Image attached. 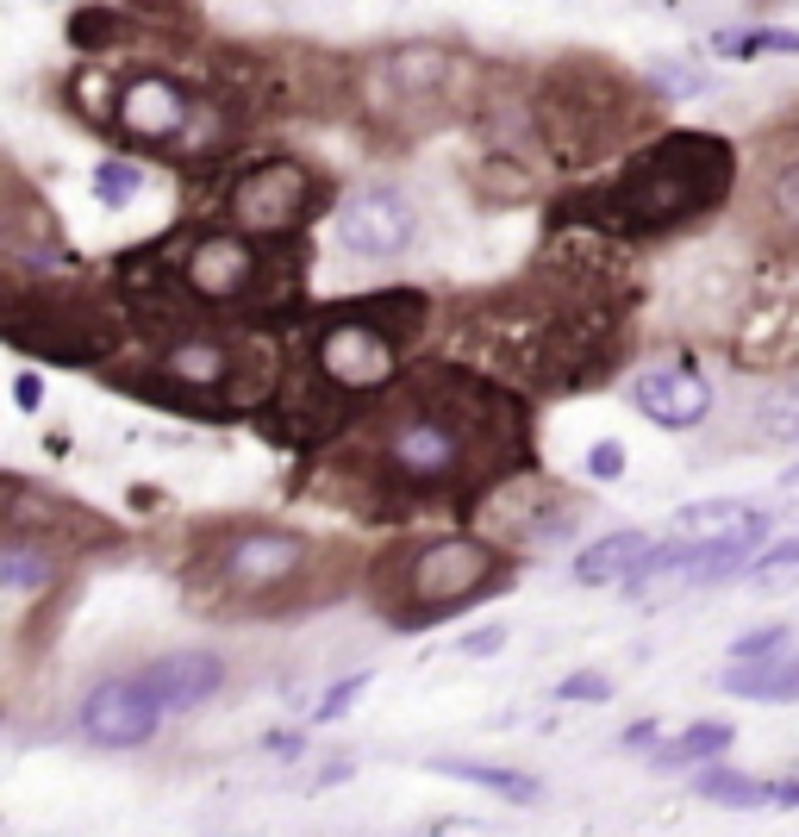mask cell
<instances>
[{"mask_svg":"<svg viewBox=\"0 0 799 837\" xmlns=\"http://www.w3.org/2000/svg\"><path fill=\"white\" fill-rule=\"evenodd\" d=\"M731 144L712 132H668L663 144H650L644 156H631V169H619L612 188L581 200V219H593L600 232L619 238H663L687 219L712 213L731 195Z\"/></svg>","mask_w":799,"mask_h":837,"instance_id":"obj_1","label":"cell"},{"mask_svg":"<svg viewBox=\"0 0 799 837\" xmlns=\"http://www.w3.org/2000/svg\"><path fill=\"white\" fill-rule=\"evenodd\" d=\"M475 419L468 407H450V400H412L407 412L393 407L381 419V475L393 487H412V494H437V487H463L468 469H475Z\"/></svg>","mask_w":799,"mask_h":837,"instance_id":"obj_2","label":"cell"},{"mask_svg":"<svg viewBox=\"0 0 799 837\" xmlns=\"http://www.w3.org/2000/svg\"><path fill=\"white\" fill-rule=\"evenodd\" d=\"M425 319V300L419 294H381V300H356L319 331L312 344V370L332 375L344 394H369L388 388L393 370H400V344Z\"/></svg>","mask_w":799,"mask_h":837,"instance_id":"obj_3","label":"cell"},{"mask_svg":"<svg viewBox=\"0 0 799 837\" xmlns=\"http://www.w3.org/2000/svg\"><path fill=\"white\" fill-rule=\"evenodd\" d=\"M493 575H500V557L475 538H450V544H425L407 563V601L412 613H393L400 631H419V625H437L444 613H463V601L488 594Z\"/></svg>","mask_w":799,"mask_h":837,"instance_id":"obj_4","label":"cell"},{"mask_svg":"<svg viewBox=\"0 0 799 837\" xmlns=\"http://www.w3.org/2000/svg\"><path fill=\"white\" fill-rule=\"evenodd\" d=\"M312 200H319V181L300 163L275 156V163H256L251 176L232 188V219L244 232H288V225H300L312 213Z\"/></svg>","mask_w":799,"mask_h":837,"instance_id":"obj_5","label":"cell"},{"mask_svg":"<svg viewBox=\"0 0 799 837\" xmlns=\"http://www.w3.org/2000/svg\"><path fill=\"white\" fill-rule=\"evenodd\" d=\"M412 200L400 188H363L337 207V244L356 256V263H388L412 244Z\"/></svg>","mask_w":799,"mask_h":837,"instance_id":"obj_6","label":"cell"},{"mask_svg":"<svg viewBox=\"0 0 799 837\" xmlns=\"http://www.w3.org/2000/svg\"><path fill=\"white\" fill-rule=\"evenodd\" d=\"M156 725H163V706L144 694L137 675H125V682H100L95 694L81 701V738L107 744V750H137V744H151Z\"/></svg>","mask_w":799,"mask_h":837,"instance_id":"obj_7","label":"cell"},{"mask_svg":"<svg viewBox=\"0 0 799 837\" xmlns=\"http://www.w3.org/2000/svg\"><path fill=\"white\" fill-rule=\"evenodd\" d=\"M631 400H637V412H644L650 426L687 431L712 412V382L693 363H656V370H644L631 382Z\"/></svg>","mask_w":799,"mask_h":837,"instance_id":"obj_8","label":"cell"},{"mask_svg":"<svg viewBox=\"0 0 799 837\" xmlns=\"http://www.w3.org/2000/svg\"><path fill=\"white\" fill-rule=\"evenodd\" d=\"M263 269H269V256H256V244H244V238H200L181 256V275L200 300H244Z\"/></svg>","mask_w":799,"mask_h":837,"instance_id":"obj_9","label":"cell"},{"mask_svg":"<svg viewBox=\"0 0 799 837\" xmlns=\"http://www.w3.org/2000/svg\"><path fill=\"white\" fill-rule=\"evenodd\" d=\"M307 569V544L288 538V531H237L225 557H219V575L244 594H263V587H281L288 575Z\"/></svg>","mask_w":799,"mask_h":837,"instance_id":"obj_10","label":"cell"},{"mask_svg":"<svg viewBox=\"0 0 799 837\" xmlns=\"http://www.w3.org/2000/svg\"><path fill=\"white\" fill-rule=\"evenodd\" d=\"M344 412H351V394L337 388L332 375L312 370L307 382H293V388L281 394L275 431H281V438H293V444H319V438H332V431L344 426Z\"/></svg>","mask_w":799,"mask_h":837,"instance_id":"obj_11","label":"cell"},{"mask_svg":"<svg viewBox=\"0 0 799 837\" xmlns=\"http://www.w3.org/2000/svg\"><path fill=\"white\" fill-rule=\"evenodd\" d=\"M137 682H144V694H151L163 713H188V706H200L207 694H219L225 662L207 657V650H181V657H156L151 669H137Z\"/></svg>","mask_w":799,"mask_h":837,"instance_id":"obj_12","label":"cell"},{"mask_svg":"<svg viewBox=\"0 0 799 837\" xmlns=\"http://www.w3.org/2000/svg\"><path fill=\"white\" fill-rule=\"evenodd\" d=\"M119 119H125L137 137H169V132L188 125V95L163 76H137L132 88H125V100H119Z\"/></svg>","mask_w":799,"mask_h":837,"instance_id":"obj_13","label":"cell"},{"mask_svg":"<svg viewBox=\"0 0 799 837\" xmlns=\"http://www.w3.org/2000/svg\"><path fill=\"white\" fill-rule=\"evenodd\" d=\"M675 531H681V538H700V544H750V550H762V538H768V513H750V507H737V500H712V507H687L681 519H675Z\"/></svg>","mask_w":799,"mask_h":837,"instance_id":"obj_14","label":"cell"},{"mask_svg":"<svg viewBox=\"0 0 799 837\" xmlns=\"http://www.w3.org/2000/svg\"><path fill=\"white\" fill-rule=\"evenodd\" d=\"M737 363H799V300H775V307L750 312L743 326V344H737Z\"/></svg>","mask_w":799,"mask_h":837,"instance_id":"obj_15","label":"cell"},{"mask_svg":"<svg viewBox=\"0 0 799 837\" xmlns=\"http://www.w3.org/2000/svg\"><path fill=\"white\" fill-rule=\"evenodd\" d=\"M650 550V538L644 531H606L600 544H587L581 557H575V582H587V587H600V582H619L624 569L637 563Z\"/></svg>","mask_w":799,"mask_h":837,"instance_id":"obj_16","label":"cell"},{"mask_svg":"<svg viewBox=\"0 0 799 837\" xmlns=\"http://www.w3.org/2000/svg\"><path fill=\"white\" fill-rule=\"evenodd\" d=\"M437 775H456V781H475V788H488V794L512 800V806H531V800H544V781L537 775H519V769H493V762H431Z\"/></svg>","mask_w":799,"mask_h":837,"instance_id":"obj_17","label":"cell"},{"mask_svg":"<svg viewBox=\"0 0 799 837\" xmlns=\"http://www.w3.org/2000/svg\"><path fill=\"white\" fill-rule=\"evenodd\" d=\"M237 356L225 351V344H181V351H169V375H176L181 388H219L225 375H232Z\"/></svg>","mask_w":799,"mask_h":837,"instance_id":"obj_18","label":"cell"},{"mask_svg":"<svg viewBox=\"0 0 799 837\" xmlns=\"http://www.w3.org/2000/svg\"><path fill=\"white\" fill-rule=\"evenodd\" d=\"M724 750H731V725H693V731H681V738L675 744H663V750H656V769H693V762H712V757H724Z\"/></svg>","mask_w":799,"mask_h":837,"instance_id":"obj_19","label":"cell"},{"mask_svg":"<svg viewBox=\"0 0 799 837\" xmlns=\"http://www.w3.org/2000/svg\"><path fill=\"white\" fill-rule=\"evenodd\" d=\"M750 431L762 444H799V394H768L750 407Z\"/></svg>","mask_w":799,"mask_h":837,"instance_id":"obj_20","label":"cell"},{"mask_svg":"<svg viewBox=\"0 0 799 837\" xmlns=\"http://www.w3.org/2000/svg\"><path fill=\"white\" fill-rule=\"evenodd\" d=\"M700 800H731V806H768V781L756 775H731V769H700L693 775Z\"/></svg>","mask_w":799,"mask_h":837,"instance_id":"obj_21","label":"cell"},{"mask_svg":"<svg viewBox=\"0 0 799 837\" xmlns=\"http://www.w3.org/2000/svg\"><path fill=\"white\" fill-rule=\"evenodd\" d=\"M724 57H762V51H787L799 57V32H719Z\"/></svg>","mask_w":799,"mask_h":837,"instance_id":"obj_22","label":"cell"},{"mask_svg":"<svg viewBox=\"0 0 799 837\" xmlns=\"http://www.w3.org/2000/svg\"><path fill=\"white\" fill-rule=\"evenodd\" d=\"M768 213H775V225L799 232V156L794 163H780L775 181H768Z\"/></svg>","mask_w":799,"mask_h":837,"instance_id":"obj_23","label":"cell"},{"mask_svg":"<svg viewBox=\"0 0 799 837\" xmlns=\"http://www.w3.org/2000/svg\"><path fill=\"white\" fill-rule=\"evenodd\" d=\"M750 569V582L768 587V582H787V575H799V538H780L775 550H762L756 563H743Z\"/></svg>","mask_w":799,"mask_h":837,"instance_id":"obj_24","label":"cell"},{"mask_svg":"<svg viewBox=\"0 0 799 837\" xmlns=\"http://www.w3.org/2000/svg\"><path fill=\"white\" fill-rule=\"evenodd\" d=\"M137 169L132 163H100V176H95V188H100V200H107V207H125V200L137 195Z\"/></svg>","mask_w":799,"mask_h":837,"instance_id":"obj_25","label":"cell"},{"mask_svg":"<svg viewBox=\"0 0 799 837\" xmlns=\"http://www.w3.org/2000/svg\"><path fill=\"white\" fill-rule=\"evenodd\" d=\"M650 81H656L663 95H706V69H687V63H656Z\"/></svg>","mask_w":799,"mask_h":837,"instance_id":"obj_26","label":"cell"},{"mask_svg":"<svg viewBox=\"0 0 799 837\" xmlns=\"http://www.w3.org/2000/svg\"><path fill=\"white\" fill-rule=\"evenodd\" d=\"M587 475H593V482H619L624 475V444L619 438H600V444L587 450Z\"/></svg>","mask_w":799,"mask_h":837,"instance_id":"obj_27","label":"cell"},{"mask_svg":"<svg viewBox=\"0 0 799 837\" xmlns=\"http://www.w3.org/2000/svg\"><path fill=\"white\" fill-rule=\"evenodd\" d=\"M780 643H787V631H780V625H768V631H750V638L731 643V657H737V662H768Z\"/></svg>","mask_w":799,"mask_h":837,"instance_id":"obj_28","label":"cell"},{"mask_svg":"<svg viewBox=\"0 0 799 837\" xmlns=\"http://www.w3.org/2000/svg\"><path fill=\"white\" fill-rule=\"evenodd\" d=\"M606 694H612V682H606L600 669H581V675H568L556 687V701H606Z\"/></svg>","mask_w":799,"mask_h":837,"instance_id":"obj_29","label":"cell"},{"mask_svg":"<svg viewBox=\"0 0 799 837\" xmlns=\"http://www.w3.org/2000/svg\"><path fill=\"white\" fill-rule=\"evenodd\" d=\"M363 687H369V675H351V682H337L332 694H325V706L312 713V719H344V713H351V701L363 694Z\"/></svg>","mask_w":799,"mask_h":837,"instance_id":"obj_30","label":"cell"},{"mask_svg":"<svg viewBox=\"0 0 799 837\" xmlns=\"http://www.w3.org/2000/svg\"><path fill=\"white\" fill-rule=\"evenodd\" d=\"M38 582H44L38 557H7V563H0V587H38Z\"/></svg>","mask_w":799,"mask_h":837,"instance_id":"obj_31","label":"cell"},{"mask_svg":"<svg viewBox=\"0 0 799 837\" xmlns=\"http://www.w3.org/2000/svg\"><path fill=\"white\" fill-rule=\"evenodd\" d=\"M500 643H507V631H500V625H481V631H468L463 638V657H488V650H500Z\"/></svg>","mask_w":799,"mask_h":837,"instance_id":"obj_32","label":"cell"},{"mask_svg":"<svg viewBox=\"0 0 799 837\" xmlns=\"http://www.w3.org/2000/svg\"><path fill=\"white\" fill-rule=\"evenodd\" d=\"M656 738H663V731H656V719H637L631 731H624V744H631V750H644V744L656 750Z\"/></svg>","mask_w":799,"mask_h":837,"instance_id":"obj_33","label":"cell"},{"mask_svg":"<svg viewBox=\"0 0 799 837\" xmlns=\"http://www.w3.org/2000/svg\"><path fill=\"white\" fill-rule=\"evenodd\" d=\"M13 400H20V407H38V400H44V382H38V375H20V382H13Z\"/></svg>","mask_w":799,"mask_h":837,"instance_id":"obj_34","label":"cell"},{"mask_svg":"<svg viewBox=\"0 0 799 837\" xmlns=\"http://www.w3.org/2000/svg\"><path fill=\"white\" fill-rule=\"evenodd\" d=\"M768 806H799V775L794 781H768Z\"/></svg>","mask_w":799,"mask_h":837,"instance_id":"obj_35","label":"cell"},{"mask_svg":"<svg viewBox=\"0 0 799 837\" xmlns=\"http://www.w3.org/2000/svg\"><path fill=\"white\" fill-rule=\"evenodd\" d=\"M780 487H799V463H787V469H780Z\"/></svg>","mask_w":799,"mask_h":837,"instance_id":"obj_36","label":"cell"}]
</instances>
